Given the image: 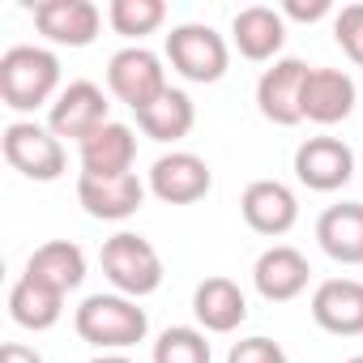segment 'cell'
Segmentation results:
<instances>
[{
  "instance_id": "obj_1",
  "label": "cell",
  "mask_w": 363,
  "mask_h": 363,
  "mask_svg": "<svg viewBox=\"0 0 363 363\" xmlns=\"http://www.w3.org/2000/svg\"><path fill=\"white\" fill-rule=\"evenodd\" d=\"M60 90V60L48 52V48H30V43H18L0 56V99L13 111H35Z\"/></svg>"
},
{
  "instance_id": "obj_2",
  "label": "cell",
  "mask_w": 363,
  "mask_h": 363,
  "mask_svg": "<svg viewBox=\"0 0 363 363\" xmlns=\"http://www.w3.org/2000/svg\"><path fill=\"white\" fill-rule=\"evenodd\" d=\"M73 329L82 342L99 346V350H128L145 337L150 329V316L145 308H137V299L128 295H90L77 312H73Z\"/></svg>"
},
{
  "instance_id": "obj_3",
  "label": "cell",
  "mask_w": 363,
  "mask_h": 363,
  "mask_svg": "<svg viewBox=\"0 0 363 363\" xmlns=\"http://www.w3.org/2000/svg\"><path fill=\"white\" fill-rule=\"evenodd\" d=\"M99 261H103L107 282L128 299H145V295H154L162 286V257L145 235H133V231L111 235L103 244Z\"/></svg>"
},
{
  "instance_id": "obj_4",
  "label": "cell",
  "mask_w": 363,
  "mask_h": 363,
  "mask_svg": "<svg viewBox=\"0 0 363 363\" xmlns=\"http://www.w3.org/2000/svg\"><path fill=\"white\" fill-rule=\"evenodd\" d=\"M167 60L179 77H189L197 86H214V82H223V73L231 65V52H227V39L214 26L184 22L167 35Z\"/></svg>"
},
{
  "instance_id": "obj_5",
  "label": "cell",
  "mask_w": 363,
  "mask_h": 363,
  "mask_svg": "<svg viewBox=\"0 0 363 363\" xmlns=\"http://www.w3.org/2000/svg\"><path fill=\"white\" fill-rule=\"evenodd\" d=\"M0 145H5V162L13 171H22L26 179H39V184H52V179L65 175V145L52 128L35 124V120H18L5 128V137H0Z\"/></svg>"
},
{
  "instance_id": "obj_6",
  "label": "cell",
  "mask_w": 363,
  "mask_h": 363,
  "mask_svg": "<svg viewBox=\"0 0 363 363\" xmlns=\"http://www.w3.org/2000/svg\"><path fill=\"white\" fill-rule=\"evenodd\" d=\"M107 86L120 103H128L133 111H145L162 90H167V69L150 48H124L107 60Z\"/></svg>"
},
{
  "instance_id": "obj_7",
  "label": "cell",
  "mask_w": 363,
  "mask_h": 363,
  "mask_svg": "<svg viewBox=\"0 0 363 363\" xmlns=\"http://www.w3.org/2000/svg\"><path fill=\"white\" fill-rule=\"evenodd\" d=\"M107 107L111 103H107V94L94 82H69L60 90V99L52 103V111H48V128L56 137H73L82 145L90 133H99L103 124H111L107 120Z\"/></svg>"
},
{
  "instance_id": "obj_8",
  "label": "cell",
  "mask_w": 363,
  "mask_h": 363,
  "mask_svg": "<svg viewBox=\"0 0 363 363\" xmlns=\"http://www.w3.org/2000/svg\"><path fill=\"white\" fill-rule=\"evenodd\" d=\"M214 175L206 167V158L184 154V150H171L150 167V193L167 206H193L210 193Z\"/></svg>"
},
{
  "instance_id": "obj_9",
  "label": "cell",
  "mask_w": 363,
  "mask_h": 363,
  "mask_svg": "<svg viewBox=\"0 0 363 363\" xmlns=\"http://www.w3.org/2000/svg\"><path fill=\"white\" fill-rule=\"evenodd\" d=\"M295 175H299V184H308L312 193L346 189L350 175H354V154L337 137H308L295 150Z\"/></svg>"
},
{
  "instance_id": "obj_10",
  "label": "cell",
  "mask_w": 363,
  "mask_h": 363,
  "mask_svg": "<svg viewBox=\"0 0 363 363\" xmlns=\"http://www.w3.org/2000/svg\"><path fill=\"white\" fill-rule=\"evenodd\" d=\"M303 82H308V65L303 60H295V56L274 60L261 73V82H257V107H261V116L269 124H282V128L299 124L303 120V107H299Z\"/></svg>"
},
{
  "instance_id": "obj_11",
  "label": "cell",
  "mask_w": 363,
  "mask_h": 363,
  "mask_svg": "<svg viewBox=\"0 0 363 363\" xmlns=\"http://www.w3.org/2000/svg\"><path fill=\"white\" fill-rule=\"evenodd\" d=\"M240 210H244V223L257 235H269V240L286 235L299 223V201L282 179H252L240 197Z\"/></svg>"
},
{
  "instance_id": "obj_12",
  "label": "cell",
  "mask_w": 363,
  "mask_h": 363,
  "mask_svg": "<svg viewBox=\"0 0 363 363\" xmlns=\"http://www.w3.org/2000/svg\"><path fill=\"white\" fill-rule=\"evenodd\" d=\"M35 26L43 39H52L60 48H90L103 26V13L90 0H39Z\"/></svg>"
},
{
  "instance_id": "obj_13",
  "label": "cell",
  "mask_w": 363,
  "mask_h": 363,
  "mask_svg": "<svg viewBox=\"0 0 363 363\" xmlns=\"http://www.w3.org/2000/svg\"><path fill=\"white\" fill-rule=\"evenodd\" d=\"M77 201L90 218H103V223H124L141 210L145 201V184L137 179V171L128 175H111V179H94V175H82L77 179Z\"/></svg>"
},
{
  "instance_id": "obj_14",
  "label": "cell",
  "mask_w": 363,
  "mask_h": 363,
  "mask_svg": "<svg viewBox=\"0 0 363 363\" xmlns=\"http://www.w3.org/2000/svg\"><path fill=\"white\" fill-rule=\"evenodd\" d=\"M308 278H312L308 257H303L299 248H291V244H274V248L261 252L257 265H252V282H257L261 299H269V303H291V299H299L303 286H308Z\"/></svg>"
},
{
  "instance_id": "obj_15",
  "label": "cell",
  "mask_w": 363,
  "mask_h": 363,
  "mask_svg": "<svg viewBox=\"0 0 363 363\" xmlns=\"http://www.w3.org/2000/svg\"><path fill=\"white\" fill-rule=\"evenodd\" d=\"M312 320L325 333L359 337L363 333V282L354 278H329L312 291Z\"/></svg>"
},
{
  "instance_id": "obj_16",
  "label": "cell",
  "mask_w": 363,
  "mask_h": 363,
  "mask_svg": "<svg viewBox=\"0 0 363 363\" xmlns=\"http://www.w3.org/2000/svg\"><path fill=\"white\" fill-rule=\"evenodd\" d=\"M303 120L312 124H342L354 111V82L342 69H308L303 82Z\"/></svg>"
},
{
  "instance_id": "obj_17",
  "label": "cell",
  "mask_w": 363,
  "mask_h": 363,
  "mask_svg": "<svg viewBox=\"0 0 363 363\" xmlns=\"http://www.w3.org/2000/svg\"><path fill=\"white\" fill-rule=\"evenodd\" d=\"M137 158V137L128 124H103L99 133H90L82 141V175L94 179H111V175H128Z\"/></svg>"
},
{
  "instance_id": "obj_18",
  "label": "cell",
  "mask_w": 363,
  "mask_h": 363,
  "mask_svg": "<svg viewBox=\"0 0 363 363\" xmlns=\"http://www.w3.org/2000/svg\"><path fill=\"white\" fill-rule=\"evenodd\" d=\"M231 39L244 60H274L286 43V18L269 5H248L231 22Z\"/></svg>"
},
{
  "instance_id": "obj_19",
  "label": "cell",
  "mask_w": 363,
  "mask_h": 363,
  "mask_svg": "<svg viewBox=\"0 0 363 363\" xmlns=\"http://www.w3.org/2000/svg\"><path fill=\"white\" fill-rule=\"evenodd\" d=\"M316 240L337 265H363V206L342 201L316 218Z\"/></svg>"
},
{
  "instance_id": "obj_20",
  "label": "cell",
  "mask_w": 363,
  "mask_h": 363,
  "mask_svg": "<svg viewBox=\"0 0 363 363\" xmlns=\"http://www.w3.org/2000/svg\"><path fill=\"white\" fill-rule=\"evenodd\" d=\"M193 312L206 333H231L248 320V299L231 278H206L193 295Z\"/></svg>"
},
{
  "instance_id": "obj_21",
  "label": "cell",
  "mask_w": 363,
  "mask_h": 363,
  "mask_svg": "<svg viewBox=\"0 0 363 363\" xmlns=\"http://www.w3.org/2000/svg\"><path fill=\"white\" fill-rule=\"evenodd\" d=\"M60 312H65V295H60L56 286H48V282H39V278H30V274H22V278L13 282V291H9V316H13L22 329L43 333V329H52V325L60 320Z\"/></svg>"
},
{
  "instance_id": "obj_22",
  "label": "cell",
  "mask_w": 363,
  "mask_h": 363,
  "mask_svg": "<svg viewBox=\"0 0 363 363\" xmlns=\"http://www.w3.org/2000/svg\"><path fill=\"white\" fill-rule=\"evenodd\" d=\"M26 274L39 278V282H48V286H56L60 295H69V291H77L86 282V252L73 240H52V244L35 248Z\"/></svg>"
},
{
  "instance_id": "obj_23",
  "label": "cell",
  "mask_w": 363,
  "mask_h": 363,
  "mask_svg": "<svg viewBox=\"0 0 363 363\" xmlns=\"http://www.w3.org/2000/svg\"><path fill=\"white\" fill-rule=\"evenodd\" d=\"M137 124L150 141H179V137H189L193 124H197V107L184 90H162L145 111H137Z\"/></svg>"
},
{
  "instance_id": "obj_24",
  "label": "cell",
  "mask_w": 363,
  "mask_h": 363,
  "mask_svg": "<svg viewBox=\"0 0 363 363\" xmlns=\"http://www.w3.org/2000/svg\"><path fill=\"white\" fill-rule=\"evenodd\" d=\"M107 22H111L116 35L141 39V35H154L167 22V5H162V0H111Z\"/></svg>"
},
{
  "instance_id": "obj_25",
  "label": "cell",
  "mask_w": 363,
  "mask_h": 363,
  "mask_svg": "<svg viewBox=\"0 0 363 363\" xmlns=\"http://www.w3.org/2000/svg\"><path fill=\"white\" fill-rule=\"evenodd\" d=\"M154 363H210V342L193 325H171L154 342Z\"/></svg>"
},
{
  "instance_id": "obj_26",
  "label": "cell",
  "mask_w": 363,
  "mask_h": 363,
  "mask_svg": "<svg viewBox=\"0 0 363 363\" xmlns=\"http://www.w3.org/2000/svg\"><path fill=\"white\" fill-rule=\"evenodd\" d=\"M333 39L354 65H363V5H346L333 18Z\"/></svg>"
},
{
  "instance_id": "obj_27",
  "label": "cell",
  "mask_w": 363,
  "mask_h": 363,
  "mask_svg": "<svg viewBox=\"0 0 363 363\" xmlns=\"http://www.w3.org/2000/svg\"><path fill=\"white\" fill-rule=\"evenodd\" d=\"M227 363H291V359L274 337H244V342L231 346Z\"/></svg>"
},
{
  "instance_id": "obj_28",
  "label": "cell",
  "mask_w": 363,
  "mask_h": 363,
  "mask_svg": "<svg viewBox=\"0 0 363 363\" xmlns=\"http://www.w3.org/2000/svg\"><path fill=\"white\" fill-rule=\"evenodd\" d=\"M329 13H333L329 0H286L282 5V18H295V22H320Z\"/></svg>"
},
{
  "instance_id": "obj_29",
  "label": "cell",
  "mask_w": 363,
  "mask_h": 363,
  "mask_svg": "<svg viewBox=\"0 0 363 363\" xmlns=\"http://www.w3.org/2000/svg\"><path fill=\"white\" fill-rule=\"evenodd\" d=\"M0 363H43V354L22 346V342H5V346H0Z\"/></svg>"
},
{
  "instance_id": "obj_30",
  "label": "cell",
  "mask_w": 363,
  "mask_h": 363,
  "mask_svg": "<svg viewBox=\"0 0 363 363\" xmlns=\"http://www.w3.org/2000/svg\"><path fill=\"white\" fill-rule=\"evenodd\" d=\"M90 363H133L128 354H99V359H90Z\"/></svg>"
},
{
  "instance_id": "obj_31",
  "label": "cell",
  "mask_w": 363,
  "mask_h": 363,
  "mask_svg": "<svg viewBox=\"0 0 363 363\" xmlns=\"http://www.w3.org/2000/svg\"><path fill=\"white\" fill-rule=\"evenodd\" d=\"M346 363H363V354H354V359H346Z\"/></svg>"
}]
</instances>
